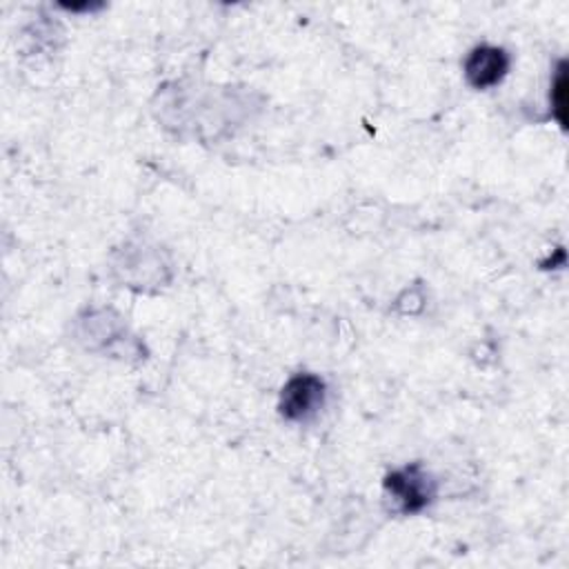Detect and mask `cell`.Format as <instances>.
Returning <instances> with one entry per match:
<instances>
[{"mask_svg":"<svg viewBox=\"0 0 569 569\" xmlns=\"http://www.w3.org/2000/svg\"><path fill=\"white\" fill-rule=\"evenodd\" d=\"M385 491L400 513H420L433 498L436 487L431 476L418 465H407L385 476Z\"/></svg>","mask_w":569,"mask_h":569,"instance_id":"obj_1","label":"cell"},{"mask_svg":"<svg viewBox=\"0 0 569 569\" xmlns=\"http://www.w3.org/2000/svg\"><path fill=\"white\" fill-rule=\"evenodd\" d=\"M325 393H327V387L320 376L296 373L284 382V387L280 391L278 411L284 420L305 422L322 409Z\"/></svg>","mask_w":569,"mask_h":569,"instance_id":"obj_2","label":"cell"},{"mask_svg":"<svg viewBox=\"0 0 569 569\" xmlns=\"http://www.w3.org/2000/svg\"><path fill=\"white\" fill-rule=\"evenodd\" d=\"M465 80L473 89H489L502 82L509 71V53L502 47L478 44L473 47L462 62Z\"/></svg>","mask_w":569,"mask_h":569,"instance_id":"obj_3","label":"cell"},{"mask_svg":"<svg viewBox=\"0 0 569 569\" xmlns=\"http://www.w3.org/2000/svg\"><path fill=\"white\" fill-rule=\"evenodd\" d=\"M551 111L560 127H567V64L560 62L551 82Z\"/></svg>","mask_w":569,"mask_h":569,"instance_id":"obj_4","label":"cell"}]
</instances>
